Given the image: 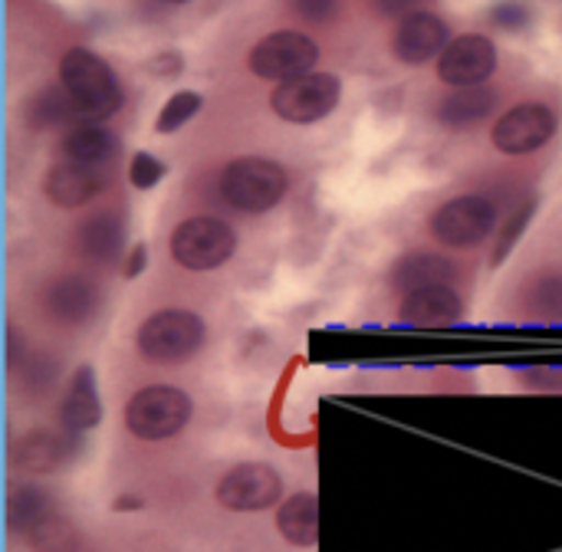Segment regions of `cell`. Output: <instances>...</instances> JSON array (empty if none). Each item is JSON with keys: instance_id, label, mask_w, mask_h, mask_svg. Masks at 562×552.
<instances>
[{"instance_id": "4", "label": "cell", "mask_w": 562, "mask_h": 552, "mask_svg": "<svg viewBox=\"0 0 562 552\" xmlns=\"http://www.w3.org/2000/svg\"><path fill=\"white\" fill-rule=\"evenodd\" d=\"M191 395L175 385H148L135 392L125 405V428L142 441H165L188 428Z\"/></svg>"}, {"instance_id": "15", "label": "cell", "mask_w": 562, "mask_h": 552, "mask_svg": "<svg viewBox=\"0 0 562 552\" xmlns=\"http://www.w3.org/2000/svg\"><path fill=\"white\" fill-rule=\"evenodd\" d=\"M43 309L59 326H82L99 309V293L82 277H59L43 290Z\"/></svg>"}, {"instance_id": "21", "label": "cell", "mask_w": 562, "mask_h": 552, "mask_svg": "<svg viewBox=\"0 0 562 552\" xmlns=\"http://www.w3.org/2000/svg\"><path fill=\"white\" fill-rule=\"evenodd\" d=\"M497 105V92L487 86H464L454 89L451 95H445L438 102V122L451 125V128H468L481 119H487Z\"/></svg>"}, {"instance_id": "35", "label": "cell", "mask_w": 562, "mask_h": 552, "mask_svg": "<svg viewBox=\"0 0 562 552\" xmlns=\"http://www.w3.org/2000/svg\"><path fill=\"white\" fill-rule=\"evenodd\" d=\"M145 263H148V247L145 244H135L132 254H128V260H125V267H122V277L125 280H135L145 270Z\"/></svg>"}, {"instance_id": "17", "label": "cell", "mask_w": 562, "mask_h": 552, "mask_svg": "<svg viewBox=\"0 0 562 552\" xmlns=\"http://www.w3.org/2000/svg\"><path fill=\"white\" fill-rule=\"evenodd\" d=\"M76 247L92 263H112L119 260L125 247V217L119 211H95L76 227Z\"/></svg>"}, {"instance_id": "32", "label": "cell", "mask_w": 562, "mask_h": 552, "mask_svg": "<svg viewBox=\"0 0 562 552\" xmlns=\"http://www.w3.org/2000/svg\"><path fill=\"white\" fill-rule=\"evenodd\" d=\"M517 379L530 388H543V392H560L562 388V365H537V369H524L517 372Z\"/></svg>"}, {"instance_id": "10", "label": "cell", "mask_w": 562, "mask_h": 552, "mask_svg": "<svg viewBox=\"0 0 562 552\" xmlns=\"http://www.w3.org/2000/svg\"><path fill=\"white\" fill-rule=\"evenodd\" d=\"M283 497V481L270 464H237L217 484V504L234 514H257Z\"/></svg>"}, {"instance_id": "9", "label": "cell", "mask_w": 562, "mask_h": 552, "mask_svg": "<svg viewBox=\"0 0 562 552\" xmlns=\"http://www.w3.org/2000/svg\"><path fill=\"white\" fill-rule=\"evenodd\" d=\"M557 135V112L543 102H520L501 115L491 142L504 155H530Z\"/></svg>"}, {"instance_id": "14", "label": "cell", "mask_w": 562, "mask_h": 552, "mask_svg": "<svg viewBox=\"0 0 562 552\" xmlns=\"http://www.w3.org/2000/svg\"><path fill=\"white\" fill-rule=\"evenodd\" d=\"M398 316H402V326H412V329H448V326L461 323L464 303L448 283H441V286H425V290L405 293Z\"/></svg>"}, {"instance_id": "6", "label": "cell", "mask_w": 562, "mask_h": 552, "mask_svg": "<svg viewBox=\"0 0 562 552\" xmlns=\"http://www.w3.org/2000/svg\"><path fill=\"white\" fill-rule=\"evenodd\" d=\"M237 250V234L221 217H191L171 234V257L178 267L204 273L224 267Z\"/></svg>"}, {"instance_id": "16", "label": "cell", "mask_w": 562, "mask_h": 552, "mask_svg": "<svg viewBox=\"0 0 562 552\" xmlns=\"http://www.w3.org/2000/svg\"><path fill=\"white\" fill-rule=\"evenodd\" d=\"M102 191V174L89 165H79V161H59L46 171L43 178V194L56 204V207H82L89 204L95 194Z\"/></svg>"}, {"instance_id": "36", "label": "cell", "mask_w": 562, "mask_h": 552, "mask_svg": "<svg viewBox=\"0 0 562 552\" xmlns=\"http://www.w3.org/2000/svg\"><path fill=\"white\" fill-rule=\"evenodd\" d=\"M161 3H191V0H161Z\"/></svg>"}, {"instance_id": "24", "label": "cell", "mask_w": 562, "mask_h": 552, "mask_svg": "<svg viewBox=\"0 0 562 552\" xmlns=\"http://www.w3.org/2000/svg\"><path fill=\"white\" fill-rule=\"evenodd\" d=\"M49 514H53V500H49L46 491H40V487H20V491L10 494L7 523H10L13 533H30Z\"/></svg>"}, {"instance_id": "22", "label": "cell", "mask_w": 562, "mask_h": 552, "mask_svg": "<svg viewBox=\"0 0 562 552\" xmlns=\"http://www.w3.org/2000/svg\"><path fill=\"white\" fill-rule=\"evenodd\" d=\"M451 280H454V267H451L448 257H438V254H408L392 270V283L402 293L425 290V286H441V283H451Z\"/></svg>"}, {"instance_id": "3", "label": "cell", "mask_w": 562, "mask_h": 552, "mask_svg": "<svg viewBox=\"0 0 562 552\" xmlns=\"http://www.w3.org/2000/svg\"><path fill=\"white\" fill-rule=\"evenodd\" d=\"M286 188H290L286 171L277 161L260 158V155L237 158L221 174L224 201L244 214H263V211L277 207L283 201Z\"/></svg>"}, {"instance_id": "2", "label": "cell", "mask_w": 562, "mask_h": 552, "mask_svg": "<svg viewBox=\"0 0 562 552\" xmlns=\"http://www.w3.org/2000/svg\"><path fill=\"white\" fill-rule=\"evenodd\" d=\"M204 323L191 309H161L138 326L135 346L151 365H181L204 346Z\"/></svg>"}, {"instance_id": "5", "label": "cell", "mask_w": 562, "mask_h": 552, "mask_svg": "<svg viewBox=\"0 0 562 552\" xmlns=\"http://www.w3.org/2000/svg\"><path fill=\"white\" fill-rule=\"evenodd\" d=\"M342 99V79L333 72H306L286 82H277L270 95V109L290 125H313L323 122Z\"/></svg>"}, {"instance_id": "20", "label": "cell", "mask_w": 562, "mask_h": 552, "mask_svg": "<svg viewBox=\"0 0 562 552\" xmlns=\"http://www.w3.org/2000/svg\"><path fill=\"white\" fill-rule=\"evenodd\" d=\"M280 537L293 547H316L319 540V500L313 494H293L277 510Z\"/></svg>"}, {"instance_id": "12", "label": "cell", "mask_w": 562, "mask_h": 552, "mask_svg": "<svg viewBox=\"0 0 562 552\" xmlns=\"http://www.w3.org/2000/svg\"><path fill=\"white\" fill-rule=\"evenodd\" d=\"M448 43H451L448 23L431 10H418L398 20L392 53L405 66H425L428 59H438Z\"/></svg>"}, {"instance_id": "8", "label": "cell", "mask_w": 562, "mask_h": 552, "mask_svg": "<svg viewBox=\"0 0 562 552\" xmlns=\"http://www.w3.org/2000/svg\"><path fill=\"white\" fill-rule=\"evenodd\" d=\"M497 227V207L481 194H461L441 204L431 217V234L448 247H477Z\"/></svg>"}, {"instance_id": "18", "label": "cell", "mask_w": 562, "mask_h": 552, "mask_svg": "<svg viewBox=\"0 0 562 552\" xmlns=\"http://www.w3.org/2000/svg\"><path fill=\"white\" fill-rule=\"evenodd\" d=\"M119 148H122L119 135L109 125L92 122V119L72 122L69 132L63 135V155L69 161H79V165H89V168L109 165L119 155Z\"/></svg>"}, {"instance_id": "7", "label": "cell", "mask_w": 562, "mask_h": 552, "mask_svg": "<svg viewBox=\"0 0 562 552\" xmlns=\"http://www.w3.org/2000/svg\"><path fill=\"white\" fill-rule=\"evenodd\" d=\"M247 63H250L254 76L286 82V79H296V76H306L316 69L319 46L313 36H306L300 30H277L250 49Z\"/></svg>"}, {"instance_id": "29", "label": "cell", "mask_w": 562, "mask_h": 552, "mask_svg": "<svg viewBox=\"0 0 562 552\" xmlns=\"http://www.w3.org/2000/svg\"><path fill=\"white\" fill-rule=\"evenodd\" d=\"M491 23L497 30H507V33H520L533 23V10L520 0H501L491 7Z\"/></svg>"}, {"instance_id": "27", "label": "cell", "mask_w": 562, "mask_h": 552, "mask_svg": "<svg viewBox=\"0 0 562 552\" xmlns=\"http://www.w3.org/2000/svg\"><path fill=\"white\" fill-rule=\"evenodd\" d=\"M201 105H204L201 92H194V89L175 92V95L161 105V112H158V119H155V132H158V135H175L178 128H184V125L201 112Z\"/></svg>"}, {"instance_id": "33", "label": "cell", "mask_w": 562, "mask_h": 552, "mask_svg": "<svg viewBox=\"0 0 562 552\" xmlns=\"http://www.w3.org/2000/svg\"><path fill=\"white\" fill-rule=\"evenodd\" d=\"M145 69H148V72H158L161 79H175V76L184 69V59H181V53L165 49V53H158L155 59H148V63H145Z\"/></svg>"}, {"instance_id": "23", "label": "cell", "mask_w": 562, "mask_h": 552, "mask_svg": "<svg viewBox=\"0 0 562 552\" xmlns=\"http://www.w3.org/2000/svg\"><path fill=\"white\" fill-rule=\"evenodd\" d=\"M72 119H82L69 89L59 82V86H46L40 89L30 102H26V122L30 128L43 132V128H56V125H69Z\"/></svg>"}, {"instance_id": "11", "label": "cell", "mask_w": 562, "mask_h": 552, "mask_svg": "<svg viewBox=\"0 0 562 552\" xmlns=\"http://www.w3.org/2000/svg\"><path fill=\"white\" fill-rule=\"evenodd\" d=\"M494 69H497V46L484 33L454 36L438 56V79L454 89L484 86L494 76Z\"/></svg>"}, {"instance_id": "34", "label": "cell", "mask_w": 562, "mask_h": 552, "mask_svg": "<svg viewBox=\"0 0 562 552\" xmlns=\"http://www.w3.org/2000/svg\"><path fill=\"white\" fill-rule=\"evenodd\" d=\"M382 16H408V13H418L425 7H431L435 0H369Z\"/></svg>"}, {"instance_id": "1", "label": "cell", "mask_w": 562, "mask_h": 552, "mask_svg": "<svg viewBox=\"0 0 562 552\" xmlns=\"http://www.w3.org/2000/svg\"><path fill=\"white\" fill-rule=\"evenodd\" d=\"M59 82L69 89L82 119L105 122L125 105V92L115 69L92 49L82 46L66 49L59 59Z\"/></svg>"}, {"instance_id": "13", "label": "cell", "mask_w": 562, "mask_h": 552, "mask_svg": "<svg viewBox=\"0 0 562 552\" xmlns=\"http://www.w3.org/2000/svg\"><path fill=\"white\" fill-rule=\"evenodd\" d=\"M76 441H79V435H69L66 428L63 431L36 428V431L23 435L20 441H13L10 464L26 474H53L76 454Z\"/></svg>"}, {"instance_id": "28", "label": "cell", "mask_w": 562, "mask_h": 552, "mask_svg": "<svg viewBox=\"0 0 562 552\" xmlns=\"http://www.w3.org/2000/svg\"><path fill=\"white\" fill-rule=\"evenodd\" d=\"M165 174H168L165 161L155 158L151 151H135L132 161H128V181H132V188H138V191H151Z\"/></svg>"}, {"instance_id": "19", "label": "cell", "mask_w": 562, "mask_h": 552, "mask_svg": "<svg viewBox=\"0 0 562 552\" xmlns=\"http://www.w3.org/2000/svg\"><path fill=\"white\" fill-rule=\"evenodd\" d=\"M59 421H63V428L69 435H86L102 421V402H99L92 365L76 369V375H72V382L66 388L63 408H59Z\"/></svg>"}, {"instance_id": "30", "label": "cell", "mask_w": 562, "mask_h": 552, "mask_svg": "<svg viewBox=\"0 0 562 552\" xmlns=\"http://www.w3.org/2000/svg\"><path fill=\"white\" fill-rule=\"evenodd\" d=\"M533 211H537V201L524 204V207L507 221V227H504V234H501V244H497V250H494V263H504V260H507V254L514 250V244L520 240V234H524L527 224L533 221Z\"/></svg>"}, {"instance_id": "31", "label": "cell", "mask_w": 562, "mask_h": 552, "mask_svg": "<svg viewBox=\"0 0 562 552\" xmlns=\"http://www.w3.org/2000/svg\"><path fill=\"white\" fill-rule=\"evenodd\" d=\"M286 7L306 23H329L342 10V0H286Z\"/></svg>"}, {"instance_id": "25", "label": "cell", "mask_w": 562, "mask_h": 552, "mask_svg": "<svg viewBox=\"0 0 562 552\" xmlns=\"http://www.w3.org/2000/svg\"><path fill=\"white\" fill-rule=\"evenodd\" d=\"M26 543L33 552H79V530L69 517L53 510L26 533Z\"/></svg>"}, {"instance_id": "26", "label": "cell", "mask_w": 562, "mask_h": 552, "mask_svg": "<svg viewBox=\"0 0 562 552\" xmlns=\"http://www.w3.org/2000/svg\"><path fill=\"white\" fill-rule=\"evenodd\" d=\"M527 313L540 323H562V270H550L530 283Z\"/></svg>"}]
</instances>
